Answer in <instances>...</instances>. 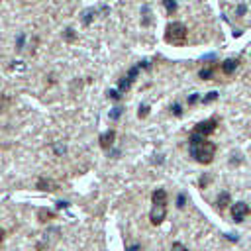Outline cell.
<instances>
[{
	"label": "cell",
	"mask_w": 251,
	"mask_h": 251,
	"mask_svg": "<svg viewBox=\"0 0 251 251\" xmlns=\"http://www.w3.org/2000/svg\"><path fill=\"white\" fill-rule=\"evenodd\" d=\"M37 218H39V222H49V220H53V212L47 210V208H41L37 212Z\"/></svg>",
	"instance_id": "11"
},
{
	"label": "cell",
	"mask_w": 251,
	"mask_h": 251,
	"mask_svg": "<svg viewBox=\"0 0 251 251\" xmlns=\"http://www.w3.org/2000/svg\"><path fill=\"white\" fill-rule=\"evenodd\" d=\"M247 214H249V206L245 202L231 204V218H233V222H243Z\"/></svg>",
	"instance_id": "5"
},
{
	"label": "cell",
	"mask_w": 251,
	"mask_h": 251,
	"mask_svg": "<svg viewBox=\"0 0 251 251\" xmlns=\"http://www.w3.org/2000/svg\"><path fill=\"white\" fill-rule=\"evenodd\" d=\"M151 200H153V208L149 212V220L153 226H159L167 216V192L163 188H157L153 190Z\"/></svg>",
	"instance_id": "2"
},
{
	"label": "cell",
	"mask_w": 251,
	"mask_h": 251,
	"mask_svg": "<svg viewBox=\"0 0 251 251\" xmlns=\"http://www.w3.org/2000/svg\"><path fill=\"white\" fill-rule=\"evenodd\" d=\"M176 206H178V208L184 206V196H178V198H176Z\"/></svg>",
	"instance_id": "24"
},
{
	"label": "cell",
	"mask_w": 251,
	"mask_h": 251,
	"mask_svg": "<svg viewBox=\"0 0 251 251\" xmlns=\"http://www.w3.org/2000/svg\"><path fill=\"white\" fill-rule=\"evenodd\" d=\"M237 65H239V61H237V59H226V61H224V65H222V71H224L226 75H231V73L237 69Z\"/></svg>",
	"instance_id": "7"
},
{
	"label": "cell",
	"mask_w": 251,
	"mask_h": 251,
	"mask_svg": "<svg viewBox=\"0 0 251 251\" xmlns=\"http://www.w3.org/2000/svg\"><path fill=\"white\" fill-rule=\"evenodd\" d=\"M108 96H110L112 100H120V96H122V94H120L118 90H108Z\"/></svg>",
	"instance_id": "19"
},
{
	"label": "cell",
	"mask_w": 251,
	"mask_h": 251,
	"mask_svg": "<svg viewBox=\"0 0 251 251\" xmlns=\"http://www.w3.org/2000/svg\"><path fill=\"white\" fill-rule=\"evenodd\" d=\"M171 251H188V249H186V245H182L180 241H175L173 247H171Z\"/></svg>",
	"instance_id": "14"
},
{
	"label": "cell",
	"mask_w": 251,
	"mask_h": 251,
	"mask_svg": "<svg viewBox=\"0 0 251 251\" xmlns=\"http://www.w3.org/2000/svg\"><path fill=\"white\" fill-rule=\"evenodd\" d=\"M186 25L180 24V22H171L167 27H165V41L169 45H175V47H180L186 43Z\"/></svg>",
	"instance_id": "3"
},
{
	"label": "cell",
	"mask_w": 251,
	"mask_h": 251,
	"mask_svg": "<svg viewBox=\"0 0 251 251\" xmlns=\"http://www.w3.org/2000/svg\"><path fill=\"white\" fill-rule=\"evenodd\" d=\"M131 78L129 76H122L120 80H118V92H126V90H129V86H131Z\"/></svg>",
	"instance_id": "8"
},
{
	"label": "cell",
	"mask_w": 251,
	"mask_h": 251,
	"mask_svg": "<svg viewBox=\"0 0 251 251\" xmlns=\"http://www.w3.org/2000/svg\"><path fill=\"white\" fill-rule=\"evenodd\" d=\"M237 14H245V6H237Z\"/></svg>",
	"instance_id": "25"
},
{
	"label": "cell",
	"mask_w": 251,
	"mask_h": 251,
	"mask_svg": "<svg viewBox=\"0 0 251 251\" xmlns=\"http://www.w3.org/2000/svg\"><path fill=\"white\" fill-rule=\"evenodd\" d=\"M212 75H214V65H210V67H204V69L200 71V78H204V80H208Z\"/></svg>",
	"instance_id": "12"
},
{
	"label": "cell",
	"mask_w": 251,
	"mask_h": 251,
	"mask_svg": "<svg viewBox=\"0 0 251 251\" xmlns=\"http://www.w3.org/2000/svg\"><path fill=\"white\" fill-rule=\"evenodd\" d=\"M198 102V94H192L190 98H188V104H196Z\"/></svg>",
	"instance_id": "22"
},
{
	"label": "cell",
	"mask_w": 251,
	"mask_h": 251,
	"mask_svg": "<svg viewBox=\"0 0 251 251\" xmlns=\"http://www.w3.org/2000/svg\"><path fill=\"white\" fill-rule=\"evenodd\" d=\"M37 188H41V190H57V184L47 180V178H39L37 180Z\"/></svg>",
	"instance_id": "9"
},
{
	"label": "cell",
	"mask_w": 251,
	"mask_h": 251,
	"mask_svg": "<svg viewBox=\"0 0 251 251\" xmlns=\"http://www.w3.org/2000/svg\"><path fill=\"white\" fill-rule=\"evenodd\" d=\"M139 249V245H133V247H129V251H137Z\"/></svg>",
	"instance_id": "26"
},
{
	"label": "cell",
	"mask_w": 251,
	"mask_h": 251,
	"mask_svg": "<svg viewBox=\"0 0 251 251\" xmlns=\"http://www.w3.org/2000/svg\"><path fill=\"white\" fill-rule=\"evenodd\" d=\"M67 33H65V39L67 41H71V39H75V33H73V29H65Z\"/></svg>",
	"instance_id": "20"
},
{
	"label": "cell",
	"mask_w": 251,
	"mask_h": 251,
	"mask_svg": "<svg viewBox=\"0 0 251 251\" xmlns=\"http://www.w3.org/2000/svg\"><path fill=\"white\" fill-rule=\"evenodd\" d=\"M218 126V120L216 118H210V120H204L200 124L194 126V129L190 131V137H208Z\"/></svg>",
	"instance_id": "4"
},
{
	"label": "cell",
	"mask_w": 251,
	"mask_h": 251,
	"mask_svg": "<svg viewBox=\"0 0 251 251\" xmlns=\"http://www.w3.org/2000/svg\"><path fill=\"white\" fill-rule=\"evenodd\" d=\"M216 155V145L206 137H190V157L202 165L212 163Z\"/></svg>",
	"instance_id": "1"
},
{
	"label": "cell",
	"mask_w": 251,
	"mask_h": 251,
	"mask_svg": "<svg viewBox=\"0 0 251 251\" xmlns=\"http://www.w3.org/2000/svg\"><path fill=\"white\" fill-rule=\"evenodd\" d=\"M229 200H231V198H229V194H227V192H222V194L218 196V200H216V204H218V210H224V208L229 204Z\"/></svg>",
	"instance_id": "10"
},
{
	"label": "cell",
	"mask_w": 251,
	"mask_h": 251,
	"mask_svg": "<svg viewBox=\"0 0 251 251\" xmlns=\"http://www.w3.org/2000/svg\"><path fill=\"white\" fill-rule=\"evenodd\" d=\"M163 6L167 8L169 14H175L176 12V0H163Z\"/></svg>",
	"instance_id": "13"
},
{
	"label": "cell",
	"mask_w": 251,
	"mask_h": 251,
	"mask_svg": "<svg viewBox=\"0 0 251 251\" xmlns=\"http://www.w3.org/2000/svg\"><path fill=\"white\" fill-rule=\"evenodd\" d=\"M2 239H4V231L0 229V243H2Z\"/></svg>",
	"instance_id": "27"
},
{
	"label": "cell",
	"mask_w": 251,
	"mask_h": 251,
	"mask_svg": "<svg viewBox=\"0 0 251 251\" xmlns=\"http://www.w3.org/2000/svg\"><path fill=\"white\" fill-rule=\"evenodd\" d=\"M122 116V108H114L112 112H110V120H118Z\"/></svg>",
	"instance_id": "15"
},
{
	"label": "cell",
	"mask_w": 251,
	"mask_h": 251,
	"mask_svg": "<svg viewBox=\"0 0 251 251\" xmlns=\"http://www.w3.org/2000/svg\"><path fill=\"white\" fill-rule=\"evenodd\" d=\"M218 98V92H210L206 98H204V104H210V102H214Z\"/></svg>",
	"instance_id": "16"
},
{
	"label": "cell",
	"mask_w": 251,
	"mask_h": 251,
	"mask_svg": "<svg viewBox=\"0 0 251 251\" xmlns=\"http://www.w3.org/2000/svg\"><path fill=\"white\" fill-rule=\"evenodd\" d=\"M8 108V98L6 96H0V112H4Z\"/></svg>",
	"instance_id": "18"
},
{
	"label": "cell",
	"mask_w": 251,
	"mask_h": 251,
	"mask_svg": "<svg viewBox=\"0 0 251 251\" xmlns=\"http://www.w3.org/2000/svg\"><path fill=\"white\" fill-rule=\"evenodd\" d=\"M145 116H147V106L143 104V106L139 108V118H145Z\"/></svg>",
	"instance_id": "21"
},
{
	"label": "cell",
	"mask_w": 251,
	"mask_h": 251,
	"mask_svg": "<svg viewBox=\"0 0 251 251\" xmlns=\"http://www.w3.org/2000/svg\"><path fill=\"white\" fill-rule=\"evenodd\" d=\"M171 110H173V114H175V116H182V108H180L178 104H173V106H171Z\"/></svg>",
	"instance_id": "17"
},
{
	"label": "cell",
	"mask_w": 251,
	"mask_h": 251,
	"mask_svg": "<svg viewBox=\"0 0 251 251\" xmlns=\"http://www.w3.org/2000/svg\"><path fill=\"white\" fill-rule=\"evenodd\" d=\"M98 141H100V147H102V149H110V147H112V143L116 141V131H114V129L104 131V133L100 135V139H98Z\"/></svg>",
	"instance_id": "6"
},
{
	"label": "cell",
	"mask_w": 251,
	"mask_h": 251,
	"mask_svg": "<svg viewBox=\"0 0 251 251\" xmlns=\"http://www.w3.org/2000/svg\"><path fill=\"white\" fill-rule=\"evenodd\" d=\"M208 180H210V178H208V175H204V176H202V180H200V186L204 188V186L208 184Z\"/></svg>",
	"instance_id": "23"
}]
</instances>
